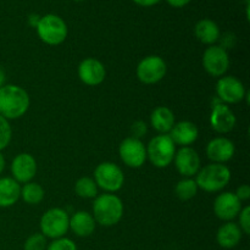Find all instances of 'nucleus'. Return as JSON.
Wrapping results in <instances>:
<instances>
[{"mask_svg":"<svg viewBox=\"0 0 250 250\" xmlns=\"http://www.w3.org/2000/svg\"><path fill=\"white\" fill-rule=\"evenodd\" d=\"M29 107V95L23 88L5 84L0 88V116L6 120L23 116Z\"/></svg>","mask_w":250,"mask_h":250,"instance_id":"f257e3e1","label":"nucleus"},{"mask_svg":"<svg viewBox=\"0 0 250 250\" xmlns=\"http://www.w3.org/2000/svg\"><path fill=\"white\" fill-rule=\"evenodd\" d=\"M95 222L105 227L119 224L124 215V204L117 195L106 193L97 197L93 204Z\"/></svg>","mask_w":250,"mask_h":250,"instance_id":"f03ea898","label":"nucleus"},{"mask_svg":"<svg viewBox=\"0 0 250 250\" xmlns=\"http://www.w3.org/2000/svg\"><path fill=\"white\" fill-rule=\"evenodd\" d=\"M231 181V171L224 164L212 163L204 166L197 173L198 188L209 193L220 192L224 189Z\"/></svg>","mask_w":250,"mask_h":250,"instance_id":"7ed1b4c3","label":"nucleus"},{"mask_svg":"<svg viewBox=\"0 0 250 250\" xmlns=\"http://www.w3.org/2000/svg\"><path fill=\"white\" fill-rule=\"evenodd\" d=\"M176 154V144L168 134H159L154 137L146 148V158L156 167H167L173 161Z\"/></svg>","mask_w":250,"mask_h":250,"instance_id":"20e7f679","label":"nucleus"},{"mask_svg":"<svg viewBox=\"0 0 250 250\" xmlns=\"http://www.w3.org/2000/svg\"><path fill=\"white\" fill-rule=\"evenodd\" d=\"M36 28L39 38L49 45H59L67 37V24L58 15L48 14L41 17Z\"/></svg>","mask_w":250,"mask_h":250,"instance_id":"39448f33","label":"nucleus"},{"mask_svg":"<svg viewBox=\"0 0 250 250\" xmlns=\"http://www.w3.org/2000/svg\"><path fill=\"white\" fill-rule=\"evenodd\" d=\"M70 229V217L65 210L53 208L41 219V231L46 238L58 239L65 236Z\"/></svg>","mask_w":250,"mask_h":250,"instance_id":"423d86ee","label":"nucleus"},{"mask_svg":"<svg viewBox=\"0 0 250 250\" xmlns=\"http://www.w3.org/2000/svg\"><path fill=\"white\" fill-rule=\"evenodd\" d=\"M94 182L105 192L115 193L124 186L125 176L116 164L102 163L94 171Z\"/></svg>","mask_w":250,"mask_h":250,"instance_id":"0eeeda50","label":"nucleus"},{"mask_svg":"<svg viewBox=\"0 0 250 250\" xmlns=\"http://www.w3.org/2000/svg\"><path fill=\"white\" fill-rule=\"evenodd\" d=\"M167 71L166 62L158 55L144 58L137 66V77L144 84H154L163 80Z\"/></svg>","mask_w":250,"mask_h":250,"instance_id":"6e6552de","label":"nucleus"},{"mask_svg":"<svg viewBox=\"0 0 250 250\" xmlns=\"http://www.w3.org/2000/svg\"><path fill=\"white\" fill-rule=\"evenodd\" d=\"M203 66L212 77H221L229 67V56L221 45H211L204 51Z\"/></svg>","mask_w":250,"mask_h":250,"instance_id":"1a4fd4ad","label":"nucleus"},{"mask_svg":"<svg viewBox=\"0 0 250 250\" xmlns=\"http://www.w3.org/2000/svg\"><path fill=\"white\" fill-rule=\"evenodd\" d=\"M120 158L128 167L138 168L144 165L146 160V149L141 139L134 137L126 138L120 144Z\"/></svg>","mask_w":250,"mask_h":250,"instance_id":"9d476101","label":"nucleus"},{"mask_svg":"<svg viewBox=\"0 0 250 250\" xmlns=\"http://www.w3.org/2000/svg\"><path fill=\"white\" fill-rule=\"evenodd\" d=\"M216 93L222 102L227 104H237L246 97V88L238 78L226 76L217 81Z\"/></svg>","mask_w":250,"mask_h":250,"instance_id":"9b49d317","label":"nucleus"},{"mask_svg":"<svg viewBox=\"0 0 250 250\" xmlns=\"http://www.w3.org/2000/svg\"><path fill=\"white\" fill-rule=\"evenodd\" d=\"M175 165L178 172L186 178H190L197 175L200 170L199 154L190 146H182L175 154Z\"/></svg>","mask_w":250,"mask_h":250,"instance_id":"f8f14e48","label":"nucleus"},{"mask_svg":"<svg viewBox=\"0 0 250 250\" xmlns=\"http://www.w3.org/2000/svg\"><path fill=\"white\" fill-rule=\"evenodd\" d=\"M241 200L236 197L234 193L225 192L217 195L214 202V212L222 221H231L241 212Z\"/></svg>","mask_w":250,"mask_h":250,"instance_id":"ddd939ff","label":"nucleus"},{"mask_svg":"<svg viewBox=\"0 0 250 250\" xmlns=\"http://www.w3.org/2000/svg\"><path fill=\"white\" fill-rule=\"evenodd\" d=\"M11 172L14 180L19 183H28L37 173V161L31 154H19L12 160Z\"/></svg>","mask_w":250,"mask_h":250,"instance_id":"4468645a","label":"nucleus"},{"mask_svg":"<svg viewBox=\"0 0 250 250\" xmlns=\"http://www.w3.org/2000/svg\"><path fill=\"white\" fill-rule=\"evenodd\" d=\"M106 71L99 60L93 58L84 59L78 66V77L87 85H99L104 82Z\"/></svg>","mask_w":250,"mask_h":250,"instance_id":"2eb2a0df","label":"nucleus"},{"mask_svg":"<svg viewBox=\"0 0 250 250\" xmlns=\"http://www.w3.org/2000/svg\"><path fill=\"white\" fill-rule=\"evenodd\" d=\"M236 116L226 104H216L210 115L211 127L219 133H229L236 126Z\"/></svg>","mask_w":250,"mask_h":250,"instance_id":"dca6fc26","label":"nucleus"},{"mask_svg":"<svg viewBox=\"0 0 250 250\" xmlns=\"http://www.w3.org/2000/svg\"><path fill=\"white\" fill-rule=\"evenodd\" d=\"M234 151L236 148L233 142L225 137L212 139L207 146L208 158L216 164H224L231 160L234 155Z\"/></svg>","mask_w":250,"mask_h":250,"instance_id":"f3484780","label":"nucleus"},{"mask_svg":"<svg viewBox=\"0 0 250 250\" xmlns=\"http://www.w3.org/2000/svg\"><path fill=\"white\" fill-rule=\"evenodd\" d=\"M198 134H199L198 127L193 122L181 121L178 124L173 125L168 136L171 137V139H172L175 144L188 146L197 141Z\"/></svg>","mask_w":250,"mask_h":250,"instance_id":"a211bd4d","label":"nucleus"},{"mask_svg":"<svg viewBox=\"0 0 250 250\" xmlns=\"http://www.w3.org/2000/svg\"><path fill=\"white\" fill-rule=\"evenodd\" d=\"M243 232L239 229V226L234 222H226L219 229L216 234V241L221 248L232 249L239 244L242 241Z\"/></svg>","mask_w":250,"mask_h":250,"instance_id":"6ab92c4d","label":"nucleus"},{"mask_svg":"<svg viewBox=\"0 0 250 250\" xmlns=\"http://www.w3.org/2000/svg\"><path fill=\"white\" fill-rule=\"evenodd\" d=\"M21 197V186L11 177L0 178V208H10Z\"/></svg>","mask_w":250,"mask_h":250,"instance_id":"aec40b11","label":"nucleus"},{"mask_svg":"<svg viewBox=\"0 0 250 250\" xmlns=\"http://www.w3.org/2000/svg\"><path fill=\"white\" fill-rule=\"evenodd\" d=\"M95 220L87 211H77L70 219V229L78 237H89L95 231Z\"/></svg>","mask_w":250,"mask_h":250,"instance_id":"412c9836","label":"nucleus"},{"mask_svg":"<svg viewBox=\"0 0 250 250\" xmlns=\"http://www.w3.org/2000/svg\"><path fill=\"white\" fill-rule=\"evenodd\" d=\"M150 122L154 129H156L159 133L166 134L175 125V115L168 107L159 106L151 112Z\"/></svg>","mask_w":250,"mask_h":250,"instance_id":"4be33fe9","label":"nucleus"},{"mask_svg":"<svg viewBox=\"0 0 250 250\" xmlns=\"http://www.w3.org/2000/svg\"><path fill=\"white\" fill-rule=\"evenodd\" d=\"M194 33L198 41L204 44H214L215 42L219 41L220 38V28L212 20L204 19L200 20L194 27Z\"/></svg>","mask_w":250,"mask_h":250,"instance_id":"5701e85b","label":"nucleus"},{"mask_svg":"<svg viewBox=\"0 0 250 250\" xmlns=\"http://www.w3.org/2000/svg\"><path fill=\"white\" fill-rule=\"evenodd\" d=\"M21 198L29 205H37L44 199V189L34 182L24 183L21 188Z\"/></svg>","mask_w":250,"mask_h":250,"instance_id":"b1692460","label":"nucleus"},{"mask_svg":"<svg viewBox=\"0 0 250 250\" xmlns=\"http://www.w3.org/2000/svg\"><path fill=\"white\" fill-rule=\"evenodd\" d=\"M198 189L199 188H198L195 180H193V178H183L176 185L175 193L178 199L189 200L197 195Z\"/></svg>","mask_w":250,"mask_h":250,"instance_id":"393cba45","label":"nucleus"},{"mask_svg":"<svg viewBox=\"0 0 250 250\" xmlns=\"http://www.w3.org/2000/svg\"><path fill=\"white\" fill-rule=\"evenodd\" d=\"M75 192L78 197L85 198V199L95 198L98 194V186L93 178L82 177L76 182Z\"/></svg>","mask_w":250,"mask_h":250,"instance_id":"a878e982","label":"nucleus"},{"mask_svg":"<svg viewBox=\"0 0 250 250\" xmlns=\"http://www.w3.org/2000/svg\"><path fill=\"white\" fill-rule=\"evenodd\" d=\"M48 242L46 237L42 233H34L29 236L24 242L23 249L24 250H46Z\"/></svg>","mask_w":250,"mask_h":250,"instance_id":"bb28decb","label":"nucleus"},{"mask_svg":"<svg viewBox=\"0 0 250 250\" xmlns=\"http://www.w3.org/2000/svg\"><path fill=\"white\" fill-rule=\"evenodd\" d=\"M11 136L12 131L11 126L9 124V120L0 116V151L9 146L10 141H11Z\"/></svg>","mask_w":250,"mask_h":250,"instance_id":"cd10ccee","label":"nucleus"},{"mask_svg":"<svg viewBox=\"0 0 250 250\" xmlns=\"http://www.w3.org/2000/svg\"><path fill=\"white\" fill-rule=\"evenodd\" d=\"M46 250H77V246L72 239L61 237V238L53 239V242L46 247Z\"/></svg>","mask_w":250,"mask_h":250,"instance_id":"c85d7f7f","label":"nucleus"},{"mask_svg":"<svg viewBox=\"0 0 250 250\" xmlns=\"http://www.w3.org/2000/svg\"><path fill=\"white\" fill-rule=\"evenodd\" d=\"M239 216V229L246 234H250V207H246L241 210Z\"/></svg>","mask_w":250,"mask_h":250,"instance_id":"c756f323","label":"nucleus"},{"mask_svg":"<svg viewBox=\"0 0 250 250\" xmlns=\"http://www.w3.org/2000/svg\"><path fill=\"white\" fill-rule=\"evenodd\" d=\"M132 132L134 134V138L139 139L141 137H144L148 132V126H146V122L143 121H137L132 125Z\"/></svg>","mask_w":250,"mask_h":250,"instance_id":"7c9ffc66","label":"nucleus"},{"mask_svg":"<svg viewBox=\"0 0 250 250\" xmlns=\"http://www.w3.org/2000/svg\"><path fill=\"white\" fill-rule=\"evenodd\" d=\"M234 194H236V197L238 198L241 202H243V200H248L250 198V187L248 185L241 186V187L237 188V192L234 193Z\"/></svg>","mask_w":250,"mask_h":250,"instance_id":"2f4dec72","label":"nucleus"},{"mask_svg":"<svg viewBox=\"0 0 250 250\" xmlns=\"http://www.w3.org/2000/svg\"><path fill=\"white\" fill-rule=\"evenodd\" d=\"M134 4L139 5V6H144V7H149V6H154V5L159 4L161 0H132Z\"/></svg>","mask_w":250,"mask_h":250,"instance_id":"473e14b6","label":"nucleus"},{"mask_svg":"<svg viewBox=\"0 0 250 250\" xmlns=\"http://www.w3.org/2000/svg\"><path fill=\"white\" fill-rule=\"evenodd\" d=\"M166 1H167L168 4L173 7H183V6H186V5L189 4L192 0H166Z\"/></svg>","mask_w":250,"mask_h":250,"instance_id":"72a5a7b5","label":"nucleus"},{"mask_svg":"<svg viewBox=\"0 0 250 250\" xmlns=\"http://www.w3.org/2000/svg\"><path fill=\"white\" fill-rule=\"evenodd\" d=\"M39 20H41V17L37 16V15H31V16H29V23H31V26L37 27Z\"/></svg>","mask_w":250,"mask_h":250,"instance_id":"f704fd0d","label":"nucleus"},{"mask_svg":"<svg viewBox=\"0 0 250 250\" xmlns=\"http://www.w3.org/2000/svg\"><path fill=\"white\" fill-rule=\"evenodd\" d=\"M5 81H6V76H5L4 70L0 67V88H1L2 85H5Z\"/></svg>","mask_w":250,"mask_h":250,"instance_id":"c9c22d12","label":"nucleus"},{"mask_svg":"<svg viewBox=\"0 0 250 250\" xmlns=\"http://www.w3.org/2000/svg\"><path fill=\"white\" fill-rule=\"evenodd\" d=\"M4 168H5V158L1 154V151H0V175H1V172L4 171Z\"/></svg>","mask_w":250,"mask_h":250,"instance_id":"e433bc0d","label":"nucleus"},{"mask_svg":"<svg viewBox=\"0 0 250 250\" xmlns=\"http://www.w3.org/2000/svg\"><path fill=\"white\" fill-rule=\"evenodd\" d=\"M73 1H83V0H73Z\"/></svg>","mask_w":250,"mask_h":250,"instance_id":"4c0bfd02","label":"nucleus"}]
</instances>
